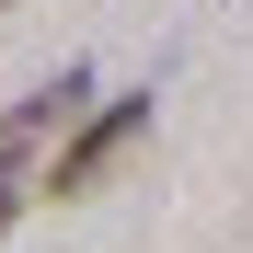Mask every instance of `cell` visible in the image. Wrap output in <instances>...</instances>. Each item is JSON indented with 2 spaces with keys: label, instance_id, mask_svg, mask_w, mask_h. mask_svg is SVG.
I'll list each match as a JSON object with an SVG mask.
<instances>
[{
  "label": "cell",
  "instance_id": "obj_2",
  "mask_svg": "<svg viewBox=\"0 0 253 253\" xmlns=\"http://www.w3.org/2000/svg\"><path fill=\"white\" fill-rule=\"evenodd\" d=\"M81 104H92V69H46V81L12 104V115H0V150H12V161H35V138H58Z\"/></svg>",
  "mask_w": 253,
  "mask_h": 253
},
{
  "label": "cell",
  "instance_id": "obj_3",
  "mask_svg": "<svg viewBox=\"0 0 253 253\" xmlns=\"http://www.w3.org/2000/svg\"><path fill=\"white\" fill-rule=\"evenodd\" d=\"M12 219H23V161L0 150V230H12Z\"/></svg>",
  "mask_w": 253,
  "mask_h": 253
},
{
  "label": "cell",
  "instance_id": "obj_1",
  "mask_svg": "<svg viewBox=\"0 0 253 253\" xmlns=\"http://www.w3.org/2000/svg\"><path fill=\"white\" fill-rule=\"evenodd\" d=\"M138 138H150V92H115L104 115H81V126H69V150H58L46 196H58V207H69V196H92V184H104V173H115Z\"/></svg>",
  "mask_w": 253,
  "mask_h": 253
}]
</instances>
